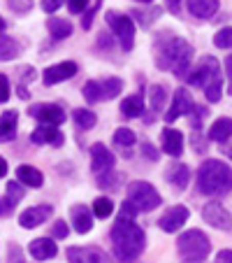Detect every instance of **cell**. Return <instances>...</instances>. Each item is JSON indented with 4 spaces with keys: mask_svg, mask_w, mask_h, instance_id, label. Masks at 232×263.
I'll return each instance as SVG.
<instances>
[{
    "mask_svg": "<svg viewBox=\"0 0 232 263\" xmlns=\"http://www.w3.org/2000/svg\"><path fill=\"white\" fill-rule=\"evenodd\" d=\"M112 245H114V254L121 263H133L142 256L144 247H146V235L139 229L135 219H123L119 217L116 223L112 226Z\"/></svg>",
    "mask_w": 232,
    "mask_h": 263,
    "instance_id": "1",
    "label": "cell"
},
{
    "mask_svg": "<svg viewBox=\"0 0 232 263\" xmlns=\"http://www.w3.org/2000/svg\"><path fill=\"white\" fill-rule=\"evenodd\" d=\"M193 59V47L183 37H167L156 45V65L160 70H172L177 77H186Z\"/></svg>",
    "mask_w": 232,
    "mask_h": 263,
    "instance_id": "2",
    "label": "cell"
},
{
    "mask_svg": "<svg viewBox=\"0 0 232 263\" xmlns=\"http://www.w3.org/2000/svg\"><path fill=\"white\" fill-rule=\"evenodd\" d=\"M198 189L204 196H225L232 191V168L223 161L209 159L198 168Z\"/></svg>",
    "mask_w": 232,
    "mask_h": 263,
    "instance_id": "3",
    "label": "cell"
},
{
    "mask_svg": "<svg viewBox=\"0 0 232 263\" xmlns=\"http://www.w3.org/2000/svg\"><path fill=\"white\" fill-rule=\"evenodd\" d=\"M177 252L183 263H202L212 252V242L202 231L193 229L179 235L177 240Z\"/></svg>",
    "mask_w": 232,
    "mask_h": 263,
    "instance_id": "4",
    "label": "cell"
},
{
    "mask_svg": "<svg viewBox=\"0 0 232 263\" xmlns=\"http://www.w3.org/2000/svg\"><path fill=\"white\" fill-rule=\"evenodd\" d=\"M128 200L139 212H151L160 205V194L149 182H133L128 186Z\"/></svg>",
    "mask_w": 232,
    "mask_h": 263,
    "instance_id": "5",
    "label": "cell"
},
{
    "mask_svg": "<svg viewBox=\"0 0 232 263\" xmlns=\"http://www.w3.org/2000/svg\"><path fill=\"white\" fill-rule=\"evenodd\" d=\"M104 19H107V26L114 30V35H116V40H119L121 49L130 51L135 45V24L130 16L125 14H119V12L109 10L107 14H104Z\"/></svg>",
    "mask_w": 232,
    "mask_h": 263,
    "instance_id": "6",
    "label": "cell"
},
{
    "mask_svg": "<svg viewBox=\"0 0 232 263\" xmlns=\"http://www.w3.org/2000/svg\"><path fill=\"white\" fill-rule=\"evenodd\" d=\"M216 77H221V65H218V61L214 59V56H202V59L198 61V65L188 72V84L207 89Z\"/></svg>",
    "mask_w": 232,
    "mask_h": 263,
    "instance_id": "7",
    "label": "cell"
},
{
    "mask_svg": "<svg viewBox=\"0 0 232 263\" xmlns=\"http://www.w3.org/2000/svg\"><path fill=\"white\" fill-rule=\"evenodd\" d=\"M202 217L207 223H212L218 231H232V214L223 208L218 200H209L202 208Z\"/></svg>",
    "mask_w": 232,
    "mask_h": 263,
    "instance_id": "8",
    "label": "cell"
},
{
    "mask_svg": "<svg viewBox=\"0 0 232 263\" xmlns=\"http://www.w3.org/2000/svg\"><path fill=\"white\" fill-rule=\"evenodd\" d=\"M30 117L40 119L42 124L60 126L65 121V109L54 103H42V105H33V107H30Z\"/></svg>",
    "mask_w": 232,
    "mask_h": 263,
    "instance_id": "9",
    "label": "cell"
},
{
    "mask_svg": "<svg viewBox=\"0 0 232 263\" xmlns=\"http://www.w3.org/2000/svg\"><path fill=\"white\" fill-rule=\"evenodd\" d=\"M77 63L74 61H65V63H58V65H51V68L45 70L42 80H45V86H54L58 82H65V80H72L77 74Z\"/></svg>",
    "mask_w": 232,
    "mask_h": 263,
    "instance_id": "10",
    "label": "cell"
},
{
    "mask_svg": "<svg viewBox=\"0 0 232 263\" xmlns=\"http://www.w3.org/2000/svg\"><path fill=\"white\" fill-rule=\"evenodd\" d=\"M186 221H188V208H183V205H174V208H170L167 212L158 219V226L165 231V233H177Z\"/></svg>",
    "mask_w": 232,
    "mask_h": 263,
    "instance_id": "11",
    "label": "cell"
},
{
    "mask_svg": "<svg viewBox=\"0 0 232 263\" xmlns=\"http://www.w3.org/2000/svg\"><path fill=\"white\" fill-rule=\"evenodd\" d=\"M51 212H54V208H51V205H47V203L33 205V208L24 210V212L19 214V223L24 226V229H35V226L45 223L47 219L51 217Z\"/></svg>",
    "mask_w": 232,
    "mask_h": 263,
    "instance_id": "12",
    "label": "cell"
},
{
    "mask_svg": "<svg viewBox=\"0 0 232 263\" xmlns=\"http://www.w3.org/2000/svg\"><path fill=\"white\" fill-rule=\"evenodd\" d=\"M193 107H195V103H193L191 93H188L186 89H177L174 100H172V107H170V112L165 115V121L172 124V121H177L179 117H186L188 112H193Z\"/></svg>",
    "mask_w": 232,
    "mask_h": 263,
    "instance_id": "13",
    "label": "cell"
},
{
    "mask_svg": "<svg viewBox=\"0 0 232 263\" xmlns=\"http://www.w3.org/2000/svg\"><path fill=\"white\" fill-rule=\"evenodd\" d=\"M68 263H107V254L100 247H70Z\"/></svg>",
    "mask_w": 232,
    "mask_h": 263,
    "instance_id": "14",
    "label": "cell"
},
{
    "mask_svg": "<svg viewBox=\"0 0 232 263\" xmlns=\"http://www.w3.org/2000/svg\"><path fill=\"white\" fill-rule=\"evenodd\" d=\"M30 142L33 144H54V147H63L65 138L56 126L51 124H40L37 128L30 133Z\"/></svg>",
    "mask_w": 232,
    "mask_h": 263,
    "instance_id": "15",
    "label": "cell"
},
{
    "mask_svg": "<svg viewBox=\"0 0 232 263\" xmlns=\"http://www.w3.org/2000/svg\"><path fill=\"white\" fill-rule=\"evenodd\" d=\"M114 163H116V159L102 142L91 147V168H93V173H109L114 168Z\"/></svg>",
    "mask_w": 232,
    "mask_h": 263,
    "instance_id": "16",
    "label": "cell"
},
{
    "mask_svg": "<svg viewBox=\"0 0 232 263\" xmlns=\"http://www.w3.org/2000/svg\"><path fill=\"white\" fill-rule=\"evenodd\" d=\"M93 217L95 214L91 212L86 205H74L72 210H70V219H72L74 223V231L77 233H91V229H93Z\"/></svg>",
    "mask_w": 232,
    "mask_h": 263,
    "instance_id": "17",
    "label": "cell"
},
{
    "mask_svg": "<svg viewBox=\"0 0 232 263\" xmlns=\"http://www.w3.org/2000/svg\"><path fill=\"white\" fill-rule=\"evenodd\" d=\"M28 252L35 261H47V258H54L58 254V247H56V242L51 238H35L30 242Z\"/></svg>",
    "mask_w": 232,
    "mask_h": 263,
    "instance_id": "18",
    "label": "cell"
},
{
    "mask_svg": "<svg viewBox=\"0 0 232 263\" xmlns=\"http://www.w3.org/2000/svg\"><path fill=\"white\" fill-rule=\"evenodd\" d=\"M26 194V186H21L19 182H7V191H5V198H3V217H10L14 212V205L24 198Z\"/></svg>",
    "mask_w": 232,
    "mask_h": 263,
    "instance_id": "19",
    "label": "cell"
},
{
    "mask_svg": "<svg viewBox=\"0 0 232 263\" xmlns=\"http://www.w3.org/2000/svg\"><path fill=\"white\" fill-rule=\"evenodd\" d=\"M188 12L198 19H212L218 12V0H186Z\"/></svg>",
    "mask_w": 232,
    "mask_h": 263,
    "instance_id": "20",
    "label": "cell"
},
{
    "mask_svg": "<svg viewBox=\"0 0 232 263\" xmlns=\"http://www.w3.org/2000/svg\"><path fill=\"white\" fill-rule=\"evenodd\" d=\"M163 149H165V154H170V156H181V152H183L181 130L165 128L163 130Z\"/></svg>",
    "mask_w": 232,
    "mask_h": 263,
    "instance_id": "21",
    "label": "cell"
},
{
    "mask_svg": "<svg viewBox=\"0 0 232 263\" xmlns=\"http://www.w3.org/2000/svg\"><path fill=\"white\" fill-rule=\"evenodd\" d=\"M16 121H19V115L14 109L3 112V117H0V140L3 142H10V140L16 138Z\"/></svg>",
    "mask_w": 232,
    "mask_h": 263,
    "instance_id": "22",
    "label": "cell"
},
{
    "mask_svg": "<svg viewBox=\"0 0 232 263\" xmlns=\"http://www.w3.org/2000/svg\"><path fill=\"white\" fill-rule=\"evenodd\" d=\"M16 179H19L24 186H30V189H40L42 182H45L42 173L37 168H33V165H19V168H16Z\"/></svg>",
    "mask_w": 232,
    "mask_h": 263,
    "instance_id": "23",
    "label": "cell"
},
{
    "mask_svg": "<svg viewBox=\"0 0 232 263\" xmlns=\"http://www.w3.org/2000/svg\"><path fill=\"white\" fill-rule=\"evenodd\" d=\"M230 138H232V119L221 117V119L214 121L212 128H209V140H214V142H227Z\"/></svg>",
    "mask_w": 232,
    "mask_h": 263,
    "instance_id": "24",
    "label": "cell"
},
{
    "mask_svg": "<svg viewBox=\"0 0 232 263\" xmlns=\"http://www.w3.org/2000/svg\"><path fill=\"white\" fill-rule=\"evenodd\" d=\"M121 112H123L128 119H137V117H142V112H144V96L142 93H135V96L123 98V100H121Z\"/></svg>",
    "mask_w": 232,
    "mask_h": 263,
    "instance_id": "25",
    "label": "cell"
},
{
    "mask_svg": "<svg viewBox=\"0 0 232 263\" xmlns=\"http://www.w3.org/2000/svg\"><path fill=\"white\" fill-rule=\"evenodd\" d=\"M167 179H170V184H172L174 189L181 191V189H186V186H188V179H191V170H188V165L177 163V165H172V168H170Z\"/></svg>",
    "mask_w": 232,
    "mask_h": 263,
    "instance_id": "26",
    "label": "cell"
},
{
    "mask_svg": "<svg viewBox=\"0 0 232 263\" xmlns=\"http://www.w3.org/2000/svg\"><path fill=\"white\" fill-rule=\"evenodd\" d=\"M47 28H49L54 40H65V37L72 35V24L68 19H49L47 21Z\"/></svg>",
    "mask_w": 232,
    "mask_h": 263,
    "instance_id": "27",
    "label": "cell"
},
{
    "mask_svg": "<svg viewBox=\"0 0 232 263\" xmlns=\"http://www.w3.org/2000/svg\"><path fill=\"white\" fill-rule=\"evenodd\" d=\"M16 54H19V45L12 40L10 35L3 33V37H0V59L12 61V59H16Z\"/></svg>",
    "mask_w": 232,
    "mask_h": 263,
    "instance_id": "28",
    "label": "cell"
},
{
    "mask_svg": "<svg viewBox=\"0 0 232 263\" xmlns=\"http://www.w3.org/2000/svg\"><path fill=\"white\" fill-rule=\"evenodd\" d=\"M74 124L79 126V128H84V130H91L95 124H98V119H95V115L91 112V109L79 107V109H74Z\"/></svg>",
    "mask_w": 232,
    "mask_h": 263,
    "instance_id": "29",
    "label": "cell"
},
{
    "mask_svg": "<svg viewBox=\"0 0 232 263\" xmlns=\"http://www.w3.org/2000/svg\"><path fill=\"white\" fill-rule=\"evenodd\" d=\"M100 84H102L104 100H114L121 93V89H123V82H121L119 77H107V80H102Z\"/></svg>",
    "mask_w": 232,
    "mask_h": 263,
    "instance_id": "30",
    "label": "cell"
},
{
    "mask_svg": "<svg viewBox=\"0 0 232 263\" xmlns=\"http://www.w3.org/2000/svg\"><path fill=\"white\" fill-rule=\"evenodd\" d=\"M84 98L89 100L91 105L93 103H100V100H104V93H102V84L100 82H95V80H91V82H86L84 84Z\"/></svg>",
    "mask_w": 232,
    "mask_h": 263,
    "instance_id": "31",
    "label": "cell"
},
{
    "mask_svg": "<svg viewBox=\"0 0 232 263\" xmlns=\"http://www.w3.org/2000/svg\"><path fill=\"white\" fill-rule=\"evenodd\" d=\"M151 109L153 112H163V107H165V98H167V93H165V86H160V84H153L151 86Z\"/></svg>",
    "mask_w": 232,
    "mask_h": 263,
    "instance_id": "32",
    "label": "cell"
},
{
    "mask_svg": "<svg viewBox=\"0 0 232 263\" xmlns=\"http://www.w3.org/2000/svg\"><path fill=\"white\" fill-rule=\"evenodd\" d=\"M135 142H137V135L130 128H119L114 133V144H116V147H133Z\"/></svg>",
    "mask_w": 232,
    "mask_h": 263,
    "instance_id": "33",
    "label": "cell"
},
{
    "mask_svg": "<svg viewBox=\"0 0 232 263\" xmlns=\"http://www.w3.org/2000/svg\"><path fill=\"white\" fill-rule=\"evenodd\" d=\"M114 212V203L109 198H95V203H93V214L98 219H107L109 214Z\"/></svg>",
    "mask_w": 232,
    "mask_h": 263,
    "instance_id": "34",
    "label": "cell"
},
{
    "mask_svg": "<svg viewBox=\"0 0 232 263\" xmlns=\"http://www.w3.org/2000/svg\"><path fill=\"white\" fill-rule=\"evenodd\" d=\"M214 45L218 49H232V28H221L214 35Z\"/></svg>",
    "mask_w": 232,
    "mask_h": 263,
    "instance_id": "35",
    "label": "cell"
},
{
    "mask_svg": "<svg viewBox=\"0 0 232 263\" xmlns=\"http://www.w3.org/2000/svg\"><path fill=\"white\" fill-rule=\"evenodd\" d=\"M119 182H121V175L112 173V170H109V173H102V175L98 177L100 189H119V186H116Z\"/></svg>",
    "mask_w": 232,
    "mask_h": 263,
    "instance_id": "36",
    "label": "cell"
},
{
    "mask_svg": "<svg viewBox=\"0 0 232 263\" xmlns=\"http://www.w3.org/2000/svg\"><path fill=\"white\" fill-rule=\"evenodd\" d=\"M221 86H223V77H216V80L204 89V96H207L209 103H218V100H221Z\"/></svg>",
    "mask_w": 232,
    "mask_h": 263,
    "instance_id": "37",
    "label": "cell"
},
{
    "mask_svg": "<svg viewBox=\"0 0 232 263\" xmlns=\"http://www.w3.org/2000/svg\"><path fill=\"white\" fill-rule=\"evenodd\" d=\"M7 7H10L14 14H26L33 7V0H7Z\"/></svg>",
    "mask_w": 232,
    "mask_h": 263,
    "instance_id": "38",
    "label": "cell"
},
{
    "mask_svg": "<svg viewBox=\"0 0 232 263\" xmlns=\"http://www.w3.org/2000/svg\"><path fill=\"white\" fill-rule=\"evenodd\" d=\"M100 5H102V0H98L93 7H89V10L84 12V19H81V28H84V30L91 28V24H93V16H95V12L100 10Z\"/></svg>",
    "mask_w": 232,
    "mask_h": 263,
    "instance_id": "39",
    "label": "cell"
},
{
    "mask_svg": "<svg viewBox=\"0 0 232 263\" xmlns=\"http://www.w3.org/2000/svg\"><path fill=\"white\" fill-rule=\"evenodd\" d=\"M207 117V109L202 107V105H195L193 107V126H195V130L202 128V119Z\"/></svg>",
    "mask_w": 232,
    "mask_h": 263,
    "instance_id": "40",
    "label": "cell"
},
{
    "mask_svg": "<svg viewBox=\"0 0 232 263\" xmlns=\"http://www.w3.org/2000/svg\"><path fill=\"white\" fill-rule=\"evenodd\" d=\"M68 7L72 14H79V12L89 10V0H68Z\"/></svg>",
    "mask_w": 232,
    "mask_h": 263,
    "instance_id": "41",
    "label": "cell"
},
{
    "mask_svg": "<svg viewBox=\"0 0 232 263\" xmlns=\"http://www.w3.org/2000/svg\"><path fill=\"white\" fill-rule=\"evenodd\" d=\"M137 16H139V19H142V26H144V28H146V26H151V16H160V7H151V10H149V12H142V14H139V12H137Z\"/></svg>",
    "mask_w": 232,
    "mask_h": 263,
    "instance_id": "42",
    "label": "cell"
},
{
    "mask_svg": "<svg viewBox=\"0 0 232 263\" xmlns=\"http://www.w3.org/2000/svg\"><path fill=\"white\" fill-rule=\"evenodd\" d=\"M51 235H54V238H58V240H65V238H68V223H65V221H56L54 229H51Z\"/></svg>",
    "mask_w": 232,
    "mask_h": 263,
    "instance_id": "43",
    "label": "cell"
},
{
    "mask_svg": "<svg viewBox=\"0 0 232 263\" xmlns=\"http://www.w3.org/2000/svg\"><path fill=\"white\" fill-rule=\"evenodd\" d=\"M7 258H10V263H24L21 249L16 247V245H10V249H7Z\"/></svg>",
    "mask_w": 232,
    "mask_h": 263,
    "instance_id": "44",
    "label": "cell"
},
{
    "mask_svg": "<svg viewBox=\"0 0 232 263\" xmlns=\"http://www.w3.org/2000/svg\"><path fill=\"white\" fill-rule=\"evenodd\" d=\"M0 82H3V93H0V100H3V103H7V100H10V80H7L5 72L0 74Z\"/></svg>",
    "mask_w": 232,
    "mask_h": 263,
    "instance_id": "45",
    "label": "cell"
},
{
    "mask_svg": "<svg viewBox=\"0 0 232 263\" xmlns=\"http://www.w3.org/2000/svg\"><path fill=\"white\" fill-rule=\"evenodd\" d=\"M65 0H42V10L45 12H56L60 5H63Z\"/></svg>",
    "mask_w": 232,
    "mask_h": 263,
    "instance_id": "46",
    "label": "cell"
},
{
    "mask_svg": "<svg viewBox=\"0 0 232 263\" xmlns=\"http://www.w3.org/2000/svg\"><path fill=\"white\" fill-rule=\"evenodd\" d=\"M216 263H232V249H221L216 254Z\"/></svg>",
    "mask_w": 232,
    "mask_h": 263,
    "instance_id": "47",
    "label": "cell"
},
{
    "mask_svg": "<svg viewBox=\"0 0 232 263\" xmlns=\"http://www.w3.org/2000/svg\"><path fill=\"white\" fill-rule=\"evenodd\" d=\"M225 70H227V89H230V93H232V56H227Z\"/></svg>",
    "mask_w": 232,
    "mask_h": 263,
    "instance_id": "48",
    "label": "cell"
},
{
    "mask_svg": "<svg viewBox=\"0 0 232 263\" xmlns=\"http://www.w3.org/2000/svg\"><path fill=\"white\" fill-rule=\"evenodd\" d=\"M167 10L172 14H179L181 12V0H167Z\"/></svg>",
    "mask_w": 232,
    "mask_h": 263,
    "instance_id": "49",
    "label": "cell"
},
{
    "mask_svg": "<svg viewBox=\"0 0 232 263\" xmlns=\"http://www.w3.org/2000/svg\"><path fill=\"white\" fill-rule=\"evenodd\" d=\"M142 152H144V154H146L149 156V159H153V161H156V159H158V152H153V147H151V144H149V142H144L142 144Z\"/></svg>",
    "mask_w": 232,
    "mask_h": 263,
    "instance_id": "50",
    "label": "cell"
},
{
    "mask_svg": "<svg viewBox=\"0 0 232 263\" xmlns=\"http://www.w3.org/2000/svg\"><path fill=\"white\" fill-rule=\"evenodd\" d=\"M28 96H30V93H28V91H26V86H24V84H21V86H19V98L28 100Z\"/></svg>",
    "mask_w": 232,
    "mask_h": 263,
    "instance_id": "51",
    "label": "cell"
},
{
    "mask_svg": "<svg viewBox=\"0 0 232 263\" xmlns=\"http://www.w3.org/2000/svg\"><path fill=\"white\" fill-rule=\"evenodd\" d=\"M0 175H3V177L7 175V161H5V159L0 161Z\"/></svg>",
    "mask_w": 232,
    "mask_h": 263,
    "instance_id": "52",
    "label": "cell"
},
{
    "mask_svg": "<svg viewBox=\"0 0 232 263\" xmlns=\"http://www.w3.org/2000/svg\"><path fill=\"white\" fill-rule=\"evenodd\" d=\"M223 152H225V154H227V156H230V159H232V144H230V147H225V149H223Z\"/></svg>",
    "mask_w": 232,
    "mask_h": 263,
    "instance_id": "53",
    "label": "cell"
},
{
    "mask_svg": "<svg viewBox=\"0 0 232 263\" xmlns=\"http://www.w3.org/2000/svg\"><path fill=\"white\" fill-rule=\"evenodd\" d=\"M139 3H144V5H149V3H153V0H139Z\"/></svg>",
    "mask_w": 232,
    "mask_h": 263,
    "instance_id": "54",
    "label": "cell"
}]
</instances>
